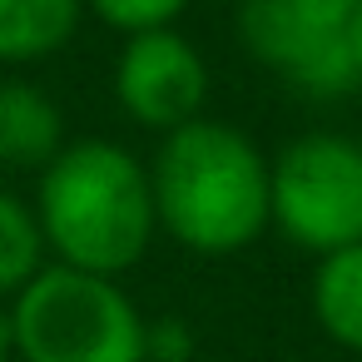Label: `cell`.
<instances>
[{
    "label": "cell",
    "mask_w": 362,
    "mask_h": 362,
    "mask_svg": "<svg viewBox=\"0 0 362 362\" xmlns=\"http://www.w3.org/2000/svg\"><path fill=\"white\" fill-rule=\"evenodd\" d=\"M35 218L55 263L100 278L129 273L159 228L149 169L115 139H70L40 169Z\"/></svg>",
    "instance_id": "6da1fadb"
},
{
    "label": "cell",
    "mask_w": 362,
    "mask_h": 362,
    "mask_svg": "<svg viewBox=\"0 0 362 362\" xmlns=\"http://www.w3.org/2000/svg\"><path fill=\"white\" fill-rule=\"evenodd\" d=\"M149 184L159 228L204 258L243 253L273 223L268 159L243 129L223 119H194L164 134Z\"/></svg>",
    "instance_id": "7a4b0ae2"
},
{
    "label": "cell",
    "mask_w": 362,
    "mask_h": 362,
    "mask_svg": "<svg viewBox=\"0 0 362 362\" xmlns=\"http://www.w3.org/2000/svg\"><path fill=\"white\" fill-rule=\"evenodd\" d=\"M6 317L21 362H144V313L119 278L45 263Z\"/></svg>",
    "instance_id": "3957f363"
},
{
    "label": "cell",
    "mask_w": 362,
    "mask_h": 362,
    "mask_svg": "<svg viewBox=\"0 0 362 362\" xmlns=\"http://www.w3.org/2000/svg\"><path fill=\"white\" fill-rule=\"evenodd\" d=\"M357 6L362 0H238V45L308 100H342L362 90L357 75Z\"/></svg>",
    "instance_id": "277c9868"
},
{
    "label": "cell",
    "mask_w": 362,
    "mask_h": 362,
    "mask_svg": "<svg viewBox=\"0 0 362 362\" xmlns=\"http://www.w3.org/2000/svg\"><path fill=\"white\" fill-rule=\"evenodd\" d=\"M268 209L273 228L317 258L362 243V139L332 129L288 139L268 159Z\"/></svg>",
    "instance_id": "5b68a950"
},
{
    "label": "cell",
    "mask_w": 362,
    "mask_h": 362,
    "mask_svg": "<svg viewBox=\"0 0 362 362\" xmlns=\"http://www.w3.org/2000/svg\"><path fill=\"white\" fill-rule=\"evenodd\" d=\"M115 100L134 124H144L154 134H174V129L204 119L209 65H204L199 45L189 35H179L174 25L124 35L119 60H115Z\"/></svg>",
    "instance_id": "8992f818"
},
{
    "label": "cell",
    "mask_w": 362,
    "mask_h": 362,
    "mask_svg": "<svg viewBox=\"0 0 362 362\" xmlns=\"http://www.w3.org/2000/svg\"><path fill=\"white\" fill-rule=\"evenodd\" d=\"M65 144V115L50 90L30 80H0V164L45 169Z\"/></svg>",
    "instance_id": "52a82bcc"
},
{
    "label": "cell",
    "mask_w": 362,
    "mask_h": 362,
    "mask_svg": "<svg viewBox=\"0 0 362 362\" xmlns=\"http://www.w3.org/2000/svg\"><path fill=\"white\" fill-rule=\"evenodd\" d=\"M85 16V0H0V65L60 55Z\"/></svg>",
    "instance_id": "ba28073f"
},
{
    "label": "cell",
    "mask_w": 362,
    "mask_h": 362,
    "mask_svg": "<svg viewBox=\"0 0 362 362\" xmlns=\"http://www.w3.org/2000/svg\"><path fill=\"white\" fill-rule=\"evenodd\" d=\"M308 303H313L317 327L337 347L362 352V243H347V248L317 258Z\"/></svg>",
    "instance_id": "9c48e42d"
},
{
    "label": "cell",
    "mask_w": 362,
    "mask_h": 362,
    "mask_svg": "<svg viewBox=\"0 0 362 362\" xmlns=\"http://www.w3.org/2000/svg\"><path fill=\"white\" fill-rule=\"evenodd\" d=\"M45 233L35 218V204L0 189V298H16L40 268H45Z\"/></svg>",
    "instance_id": "30bf717a"
},
{
    "label": "cell",
    "mask_w": 362,
    "mask_h": 362,
    "mask_svg": "<svg viewBox=\"0 0 362 362\" xmlns=\"http://www.w3.org/2000/svg\"><path fill=\"white\" fill-rule=\"evenodd\" d=\"M194 0H85V11H95L110 30L139 35V30H164L174 25Z\"/></svg>",
    "instance_id": "8fae6325"
},
{
    "label": "cell",
    "mask_w": 362,
    "mask_h": 362,
    "mask_svg": "<svg viewBox=\"0 0 362 362\" xmlns=\"http://www.w3.org/2000/svg\"><path fill=\"white\" fill-rule=\"evenodd\" d=\"M194 357V327L179 313L144 317V362H189Z\"/></svg>",
    "instance_id": "7c38bea8"
},
{
    "label": "cell",
    "mask_w": 362,
    "mask_h": 362,
    "mask_svg": "<svg viewBox=\"0 0 362 362\" xmlns=\"http://www.w3.org/2000/svg\"><path fill=\"white\" fill-rule=\"evenodd\" d=\"M16 357V342H11V317L0 313V362H11Z\"/></svg>",
    "instance_id": "4fadbf2b"
},
{
    "label": "cell",
    "mask_w": 362,
    "mask_h": 362,
    "mask_svg": "<svg viewBox=\"0 0 362 362\" xmlns=\"http://www.w3.org/2000/svg\"><path fill=\"white\" fill-rule=\"evenodd\" d=\"M357 75H362V6H357Z\"/></svg>",
    "instance_id": "5bb4252c"
}]
</instances>
